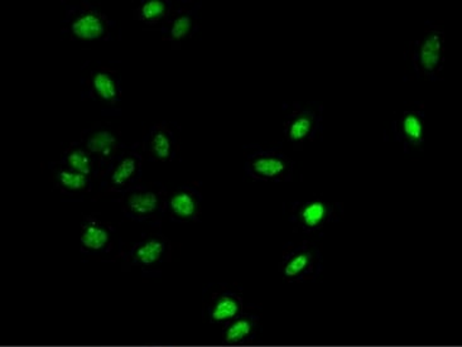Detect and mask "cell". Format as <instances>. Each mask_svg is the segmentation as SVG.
<instances>
[{
	"instance_id": "cell-1",
	"label": "cell",
	"mask_w": 462,
	"mask_h": 347,
	"mask_svg": "<svg viewBox=\"0 0 462 347\" xmlns=\"http://www.w3.org/2000/svg\"><path fill=\"white\" fill-rule=\"evenodd\" d=\"M408 56L417 74L425 78L438 76L445 66V31L442 25H432L419 40L411 42Z\"/></svg>"
},
{
	"instance_id": "cell-2",
	"label": "cell",
	"mask_w": 462,
	"mask_h": 347,
	"mask_svg": "<svg viewBox=\"0 0 462 347\" xmlns=\"http://www.w3.org/2000/svg\"><path fill=\"white\" fill-rule=\"evenodd\" d=\"M319 265V254L310 242L290 246L284 251L280 264L282 278L288 283H300L315 276Z\"/></svg>"
},
{
	"instance_id": "cell-3",
	"label": "cell",
	"mask_w": 462,
	"mask_h": 347,
	"mask_svg": "<svg viewBox=\"0 0 462 347\" xmlns=\"http://www.w3.org/2000/svg\"><path fill=\"white\" fill-rule=\"evenodd\" d=\"M167 194L156 186H142L141 183L126 189L123 208L135 219H151L166 210Z\"/></svg>"
},
{
	"instance_id": "cell-4",
	"label": "cell",
	"mask_w": 462,
	"mask_h": 347,
	"mask_svg": "<svg viewBox=\"0 0 462 347\" xmlns=\"http://www.w3.org/2000/svg\"><path fill=\"white\" fill-rule=\"evenodd\" d=\"M246 170L254 181H290L293 175V163L278 151H263L249 157Z\"/></svg>"
},
{
	"instance_id": "cell-5",
	"label": "cell",
	"mask_w": 462,
	"mask_h": 347,
	"mask_svg": "<svg viewBox=\"0 0 462 347\" xmlns=\"http://www.w3.org/2000/svg\"><path fill=\"white\" fill-rule=\"evenodd\" d=\"M322 107L294 104L292 112L283 123L284 137L296 150L311 142L321 122Z\"/></svg>"
},
{
	"instance_id": "cell-6",
	"label": "cell",
	"mask_w": 462,
	"mask_h": 347,
	"mask_svg": "<svg viewBox=\"0 0 462 347\" xmlns=\"http://www.w3.org/2000/svg\"><path fill=\"white\" fill-rule=\"evenodd\" d=\"M82 145L93 157L95 167L103 175L118 153L119 139L109 126L97 125L82 135Z\"/></svg>"
},
{
	"instance_id": "cell-7",
	"label": "cell",
	"mask_w": 462,
	"mask_h": 347,
	"mask_svg": "<svg viewBox=\"0 0 462 347\" xmlns=\"http://www.w3.org/2000/svg\"><path fill=\"white\" fill-rule=\"evenodd\" d=\"M337 214V206L322 198H312L294 205L292 217L302 232L315 233L328 225Z\"/></svg>"
},
{
	"instance_id": "cell-8",
	"label": "cell",
	"mask_w": 462,
	"mask_h": 347,
	"mask_svg": "<svg viewBox=\"0 0 462 347\" xmlns=\"http://www.w3.org/2000/svg\"><path fill=\"white\" fill-rule=\"evenodd\" d=\"M109 22L103 13L84 5L69 22V34L81 42H93L106 37Z\"/></svg>"
},
{
	"instance_id": "cell-9",
	"label": "cell",
	"mask_w": 462,
	"mask_h": 347,
	"mask_svg": "<svg viewBox=\"0 0 462 347\" xmlns=\"http://www.w3.org/2000/svg\"><path fill=\"white\" fill-rule=\"evenodd\" d=\"M395 134L403 144L404 151H413L422 150L425 144V106L408 107L395 120Z\"/></svg>"
},
{
	"instance_id": "cell-10",
	"label": "cell",
	"mask_w": 462,
	"mask_h": 347,
	"mask_svg": "<svg viewBox=\"0 0 462 347\" xmlns=\"http://www.w3.org/2000/svg\"><path fill=\"white\" fill-rule=\"evenodd\" d=\"M166 210L177 221H196L201 215L200 192L191 186L167 194Z\"/></svg>"
},
{
	"instance_id": "cell-11",
	"label": "cell",
	"mask_w": 462,
	"mask_h": 347,
	"mask_svg": "<svg viewBox=\"0 0 462 347\" xmlns=\"http://www.w3.org/2000/svg\"><path fill=\"white\" fill-rule=\"evenodd\" d=\"M244 302L237 293L217 292L208 302L205 317L213 324H226L243 315Z\"/></svg>"
},
{
	"instance_id": "cell-12",
	"label": "cell",
	"mask_w": 462,
	"mask_h": 347,
	"mask_svg": "<svg viewBox=\"0 0 462 347\" xmlns=\"http://www.w3.org/2000/svg\"><path fill=\"white\" fill-rule=\"evenodd\" d=\"M170 245L162 236L151 235L133 246V264L142 268L158 267L169 255Z\"/></svg>"
},
{
	"instance_id": "cell-13",
	"label": "cell",
	"mask_w": 462,
	"mask_h": 347,
	"mask_svg": "<svg viewBox=\"0 0 462 347\" xmlns=\"http://www.w3.org/2000/svg\"><path fill=\"white\" fill-rule=\"evenodd\" d=\"M112 227L109 224L104 223L95 217L85 221L81 227L80 245L82 251L90 254H99L106 251L112 245Z\"/></svg>"
},
{
	"instance_id": "cell-14",
	"label": "cell",
	"mask_w": 462,
	"mask_h": 347,
	"mask_svg": "<svg viewBox=\"0 0 462 347\" xmlns=\"http://www.w3.org/2000/svg\"><path fill=\"white\" fill-rule=\"evenodd\" d=\"M142 163H143V157L135 151L126 154L120 160V162L116 164L112 169L109 176V182H107V187L110 191L119 192L126 191L137 185L134 183L135 178L138 177V173L141 172Z\"/></svg>"
},
{
	"instance_id": "cell-15",
	"label": "cell",
	"mask_w": 462,
	"mask_h": 347,
	"mask_svg": "<svg viewBox=\"0 0 462 347\" xmlns=\"http://www.w3.org/2000/svg\"><path fill=\"white\" fill-rule=\"evenodd\" d=\"M88 87L94 99L114 105L120 97L119 78L109 68L95 69L88 78Z\"/></svg>"
},
{
	"instance_id": "cell-16",
	"label": "cell",
	"mask_w": 462,
	"mask_h": 347,
	"mask_svg": "<svg viewBox=\"0 0 462 347\" xmlns=\"http://www.w3.org/2000/svg\"><path fill=\"white\" fill-rule=\"evenodd\" d=\"M147 148L153 160L158 162H169L175 156L179 145L175 143L170 126L158 124L152 129Z\"/></svg>"
},
{
	"instance_id": "cell-17",
	"label": "cell",
	"mask_w": 462,
	"mask_h": 347,
	"mask_svg": "<svg viewBox=\"0 0 462 347\" xmlns=\"http://www.w3.org/2000/svg\"><path fill=\"white\" fill-rule=\"evenodd\" d=\"M195 21L192 13L188 9H179L171 13L169 19L164 23V42L172 44L182 43L186 38L191 36L194 31Z\"/></svg>"
},
{
	"instance_id": "cell-18",
	"label": "cell",
	"mask_w": 462,
	"mask_h": 347,
	"mask_svg": "<svg viewBox=\"0 0 462 347\" xmlns=\"http://www.w3.org/2000/svg\"><path fill=\"white\" fill-rule=\"evenodd\" d=\"M258 322L250 315H240L236 320L229 322L224 327L223 343L227 346H236L245 343L254 336Z\"/></svg>"
},
{
	"instance_id": "cell-19",
	"label": "cell",
	"mask_w": 462,
	"mask_h": 347,
	"mask_svg": "<svg viewBox=\"0 0 462 347\" xmlns=\"http://www.w3.org/2000/svg\"><path fill=\"white\" fill-rule=\"evenodd\" d=\"M170 6L164 0H144L135 11V18L142 23L157 25L166 23L171 15Z\"/></svg>"
},
{
	"instance_id": "cell-20",
	"label": "cell",
	"mask_w": 462,
	"mask_h": 347,
	"mask_svg": "<svg viewBox=\"0 0 462 347\" xmlns=\"http://www.w3.org/2000/svg\"><path fill=\"white\" fill-rule=\"evenodd\" d=\"M63 160L68 169L75 170L88 177H91L94 172V160L90 153L85 150L84 145L71 144L63 151Z\"/></svg>"
},
{
	"instance_id": "cell-21",
	"label": "cell",
	"mask_w": 462,
	"mask_h": 347,
	"mask_svg": "<svg viewBox=\"0 0 462 347\" xmlns=\"http://www.w3.org/2000/svg\"><path fill=\"white\" fill-rule=\"evenodd\" d=\"M53 179H55L57 187L65 192H72V194L85 191L90 183V177L75 172L66 166H61L55 170Z\"/></svg>"
}]
</instances>
